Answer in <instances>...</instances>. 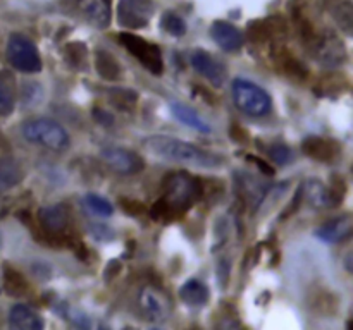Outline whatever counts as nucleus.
Listing matches in <instances>:
<instances>
[{"label":"nucleus","mask_w":353,"mask_h":330,"mask_svg":"<svg viewBox=\"0 0 353 330\" xmlns=\"http://www.w3.org/2000/svg\"><path fill=\"white\" fill-rule=\"evenodd\" d=\"M104 162L109 165L110 169L117 174H123V176H133L143 170L145 164H143V158L140 157L134 151L127 150V148L116 147V144H107L100 151Z\"/></svg>","instance_id":"10"},{"label":"nucleus","mask_w":353,"mask_h":330,"mask_svg":"<svg viewBox=\"0 0 353 330\" xmlns=\"http://www.w3.org/2000/svg\"><path fill=\"white\" fill-rule=\"evenodd\" d=\"M171 110H173V116L176 117L180 123H183L184 126L191 127V129L198 131V133H210L212 127L210 124L207 123L205 119H202L200 116H198V112L195 109H191V107L184 105V103L181 102H174L171 103Z\"/></svg>","instance_id":"20"},{"label":"nucleus","mask_w":353,"mask_h":330,"mask_svg":"<svg viewBox=\"0 0 353 330\" xmlns=\"http://www.w3.org/2000/svg\"><path fill=\"white\" fill-rule=\"evenodd\" d=\"M162 26L169 35L183 36L186 33V23L174 12H166L162 18Z\"/></svg>","instance_id":"30"},{"label":"nucleus","mask_w":353,"mask_h":330,"mask_svg":"<svg viewBox=\"0 0 353 330\" xmlns=\"http://www.w3.org/2000/svg\"><path fill=\"white\" fill-rule=\"evenodd\" d=\"M23 173L18 162L11 157L0 160V190H9L21 181Z\"/></svg>","instance_id":"25"},{"label":"nucleus","mask_w":353,"mask_h":330,"mask_svg":"<svg viewBox=\"0 0 353 330\" xmlns=\"http://www.w3.org/2000/svg\"><path fill=\"white\" fill-rule=\"evenodd\" d=\"M95 67L100 76L107 81H117L121 76V64L117 62L112 53L106 50H99L95 53Z\"/></svg>","instance_id":"24"},{"label":"nucleus","mask_w":353,"mask_h":330,"mask_svg":"<svg viewBox=\"0 0 353 330\" xmlns=\"http://www.w3.org/2000/svg\"><path fill=\"white\" fill-rule=\"evenodd\" d=\"M16 105L14 77L5 71H0V116L12 114Z\"/></svg>","instance_id":"22"},{"label":"nucleus","mask_w":353,"mask_h":330,"mask_svg":"<svg viewBox=\"0 0 353 330\" xmlns=\"http://www.w3.org/2000/svg\"><path fill=\"white\" fill-rule=\"evenodd\" d=\"M8 60L14 69L21 73H40L42 71V59L35 43L26 36L14 33L8 42Z\"/></svg>","instance_id":"5"},{"label":"nucleus","mask_w":353,"mask_h":330,"mask_svg":"<svg viewBox=\"0 0 353 330\" xmlns=\"http://www.w3.org/2000/svg\"><path fill=\"white\" fill-rule=\"evenodd\" d=\"M0 288H2V281H0Z\"/></svg>","instance_id":"36"},{"label":"nucleus","mask_w":353,"mask_h":330,"mask_svg":"<svg viewBox=\"0 0 353 330\" xmlns=\"http://www.w3.org/2000/svg\"><path fill=\"white\" fill-rule=\"evenodd\" d=\"M308 47L314 52L315 59L328 67H336L345 60V47L332 33H315L314 38L308 42Z\"/></svg>","instance_id":"11"},{"label":"nucleus","mask_w":353,"mask_h":330,"mask_svg":"<svg viewBox=\"0 0 353 330\" xmlns=\"http://www.w3.org/2000/svg\"><path fill=\"white\" fill-rule=\"evenodd\" d=\"M138 305L147 320L156 323L166 322L171 316V303L162 292L154 288H143L138 294Z\"/></svg>","instance_id":"12"},{"label":"nucleus","mask_w":353,"mask_h":330,"mask_svg":"<svg viewBox=\"0 0 353 330\" xmlns=\"http://www.w3.org/2000/svg\"><path fill=\"white\" fill-rule=\"evenodd\" d=\"M302 150L307 157L314 158L317 162H332L341 153V147L334 140L321 136H311L304 141Z\"/></svg>","instance_id":"17"},{"label":"nucleus","mask_w":353,"mask_h":330,"mask_svg":"<svg viewBox=\"0 0 353 330\" xmlns=\"http://www.w3.org/2000/svg\"><path fill=\"white\" fill-rule=\"evenodd\" d=\"M326 2H328V9L334 21L350 35L353 28L352 2L350 0H326Z\"/></svg>","instance_id":"23"},{"label":"nucleus","mask_w":353,"mask_h":330,"mask_svg":"<svg viewBox=\"0 0 353 330\" xmlns=\"http://www.w3.org/2000/svg\"><path fill=\"white\" fill-rule=\"evenodd\" d=\"M231 93H233V100L238 109L243 110L247 116L264 117L271 112V95L252 81L238 77L231 85Z\"/></svg>","instance_id":"4"},{"label":"nucleus","mask_w":353,"mask_h":330,"mask_svg":"<svg viewBox=\"0 0 353 330\" xmlns=\"http://www.w3.org/2000/svg\"><path fill=\"white\" fill-rule=\"evenodd\" d=\"M164 196L150 208V215L156 220H169L190 210L204 194L200 179L188 173H171L164 181Z\"/></svg>","instance_id":"1"},{"label":"nucleus","mask_w":353,"mask_h":330,"mask_svg":"<svg viewBox=\"0 0 353 330\" xmlns=\"http://www.w3.org/2000/svg\"><path fill=\"white\" fill-rule=\"evenodd\" d=\"M83 203L88 208L92 214L99 215V217H110L114 214V207L109 200L95 193H88L83 198Z\"/></svg>","instance_id":"26"},{"label":"nucleus","mask_w":353,"mask_h":330,"mask_svg":"<svg viewBox=\"0 0 353 330\" xmlns=\"http://www.w3.org/2000/svg\"><path fill=\"white\" fill-rule=\"evenodd\" d=\"M230 134H231V136H233V140H234V141H238V143H243V141H247V140H248L247 131H245L243 127L236 126V124H234V126L231 127Z\"/></svg>","instance_id":"34"},{"label":"nucleus","mask_w":353,"mask_h":330,"mask_svg":"<svg viewBox=\"0 0 353 330\" xmlns=\"http://www.w3.org/2000/svg\"><path fill=\"white\" fill-rule=\"evenodd\" d=\"M247 160L248 162H254V164L257 165L258 169H260L262 173L265 174V176H272V174H274V169H272L271 165H269L267 162L260 160V158H258V157H247Z\"/></svg>","instance_id":"33"},{"label":"nucleus","mask_w":353,"mask_h":330,"mask_svg":"<svg viewBox=\"0 0 353 330\" xmlns=\"http://www.w3.org/2000/svg\"><path fill=\"white\" fill-rule=\"evenodd\" d=\"M212 40L224 50V52H236L243 47V33L234 25L228 21H216L210 28Z\"/></svg>","instance_id":"16"},{"label":"nucleus","mask_w":353,"mask_h":330,"mask_svg":"<svg viewBox=\"0 0 353 330\" xmlns=\"http://www.w3.org/2000/svg\"><path fill=\"white\" fill-rule=\"evenodd\" d=\"M269 155H271L272 160L279 165H287L288 162H291L293 153H291V148L284 143H274L269 147Z\"/></svg>","instance_id":"31"},{"label":"nucleus","mask_w":353,"mask_h":330,"mask_svg":"<svg viewBox=\"0 0 353 330\" xmlns=\"http://www.w3.org/2000/svg\"><path fill=\"white\" fill-rule=\"evenodd\" d=\"M23 136L26 141L50 151H64L69 148V133L59 123L47 117H35L23 124Z\"/></svg>","instance_id":"3"},{"label":"nucleus","mask_w":353,"mask_h":330,"mask_svg":"<svg viewBox=\"0 0 353 330\" xmlns=\"http://www.w3.org/2000/svg\"><path fill=\"white\" fill-rule=\"evenodd\" d=\"M121 208H123L126 214L134 215V217H138V215H143L147 212L145 205L140 203V201H136V200H126V198H121Z\"/></svg>","instance_id":"32"},{"label":"nucleus","mask_w":353,"mask_h":330,"mask_svg":"<svg viewBox=\"0 0 353 330\" xmlns=\"http://www.w3.org/2000/svg\"><path fill=\"white\" fill-rule=\"evenodd\" d=\"M208 296H210L208 294V288L205 285V282L198 281V279H190L180 289L181 301L188 306H193V308L207 305Z\"/></svg>","instance_id":"21"},{"label":"nucleus","mask_w":353,"mask_h":330,"mask_svg":"<svg viewBox=\"0 0 353 330\" xmlns=\"http://www.w3.org/2000/svg\"><path fill=\"white\" fill-rule=\"evenodd\" d=\"M353 234V217L352 214H345L341 217L331 218L329 222L322 224L321 227L315 231L321 241L329 242V244H336V242H343L346 239L352 238Z\"/></svg>","instance_id":"14"},{"label":"nucleus","mask_w":353,"mask_h":330,"mask_svg":"<svg viewBox=\"0 0 353 330\" xmlns=\"http://www.w3.org/2000/svg\"><path fill=\"white\" fill-rule=\"evenodd\" d=\"M236 183L241 196H243L245 201L250 203L254 208H257L258 205L265 200V196H267L269 193L267 184L258 181L257 177L250 173H238Z\"/></svg>","instance_id":"18"},{"label":"nucleus","mask_w":353,"mask_h":330,"mask_svg":"<svg viewBox=\"0 0 353 330\" xmlns=\"http://www.w3.org/2000/svg\"><path fill=\"white\" fill-rule=\"evenodd\" d=\"M95 119L99 120L102 126H112L114 123V117L110 116V114H107L106 110H100V109H95Z\"/></svg>","instance_id":"35"},{"label":"nucleus","mask_w":353,"mask_h":330,"mask_svg":"<svg viewBox=\"0 0 353 330\" xmlns=\"http://www.w3.org/2000/svg\"><path fill=\"white\" fill-rule=\"evenodd\" d=\"M138 95L131 90H123V88H114L110 90V102L114 103L116 107L124 110H130L131 107H134L136 103Z\"/></svg>","instance_id":"29"},{"label":"nucleus","mask_w":353,"mask_h":330,"mask_svg":"<svg viewBox=\"0 0 353 330\" xmlns=\"http://www.w3.org/2000/svg\"><path fill=\"white\" fill-rule=\"evenodd\" d=\"M117 40H119L121 45L131 53V55L136 57L140 60V64L145 69H149L150 73L159 76L164 71L162 64V52H160L159 47L156 43H150L147 40H143L141 36L133 35V33H119L117 35Z\"/></svg>","instance_id":"6"},{"label":"nucleus","mask_w":353,"mask_h":330,"mask_svg":"<svg viewBox=\"0 0 353 330\" xmlns=\"http://www.w3.org/2000/svg\"><path fill=\"white\" fill-rule=\"evenodd\" d=\"M80 16L97 29H106L110 25L109 0H78L76 2Z\"/></svg>","instance_id":"15"},{"label":"nucleus","mask_w":353,"mask_h":330,"mask_svg":"<svg viewBox=\"0 0 353 330\" xmlns=\"http://www.w3.org/2000/svg\"><path fill=\"white\" fill-rule=\"evenodd\" d=\"M345 184L343 181L334 183L332 186H326L322 181L319 179H308L302 184L300 193L305 198L311 207L314 208H332L338 203H341L343 196H345Z\"/></svg>","instance_id":"7"},{"label":"nucleus","mask_w":353,"mask_h":330,"mask_svg":"<svg viewBox=\"0 0 353 330\" xmlns=\"http://www.w3.org/2000/svg\"><path fill=\"white\" fill-rule=\"evenodd\" d=\"M38 218L43 231L47 232V236H52L53 244H56V238H60L66 244H75L66 234L71 222V214L67 205L56 203L49 205V207H43L42 210L38 212Z\"/></svg>","instance_id":"9"},{"label":"nucleus","mask_w":353,"mask_h":330,"mask_svg":"<svg viewBox=\"0 0 353 330\" xmlns=\"http://www.w3.org/2000/svg\"><path fill=\"white\" fill-rule=\"evenodd\" d=\"M154 11V0H119L117 23L126 29L145 28L152 19Z\"/></svg>","instance_id":"8"},{"label":"nucleus","mask_w":353,"mask_h":330,"mask_svg":"<svg viewBox=\"0 0 353 330\" xmlns=\"http://www.w3.org/2000/svg\"><path fill=\"white\" fill-rule=\"evenodd\" d=\"M279 64H281L282 71H284L287 74H290V76L298 77V79L307 77V67H305L300 60L291 57V53H287V52L281 53V57H279Z\"/></svg>","instance_id":"28"},{"label":"nucleus","mask_w":353,"mask_h":330,"mask_svg":"<svg viewBox=\"0 0 353 330\" xmlns=\"http://www.w3.org/2000/svg\"><path fill=\"white\" fill-rule=\"evenodd\" d=\"M9 327L14 330H42L43 320L26 305H14L9 312Z\"/></svg>","instance_id":"19"},{"label":"nucleus","mask_w":353,"mask_h":330,"mask_svg":"<svg viewBox=\"0 0 353 330\" xmlns=\"http://www.w3.org/2000/svg\"><path fill=\"white\" fill-rule=\"evenodd\" d=\"M190 60L193 69L197 71L198 74H202L205 79L210 81L214 86L221 88V86L226 83L228 79L226 66H224L219 59L212 57L208 52H205V50H195Z\"/></svg>","instance_id":"13"},{"label":"nucleus","mask_w":353,"mask_h":330,"mask_svg":"<svg viewBox=\"0 0 353 330\" xmlns=\"http://www.w3.org/2000/svg\"><path fill=\"white\" fill-rule=\"evenodd\" d=\"M143 147L156 157L178 162V164L202 167V169H217L224 164L223 157L219 155L171 136H149L143 141Z\"/></svg>","instance_id":"2"},{"label":"nucleus","mask_w":353,"mask_h":330,"mask_svg":"<svg viewBox=\"0 0 353 330\" xmlns=\"http://www.w3.org/2000/svg\"><path fill=\"white\" fill-rule=\"evenodd\" d=\"M4 285L5 289H8V292L11 296H23L26 292V289H28V284H26V281L23 279V275L19 274V272H16L14 268L11 267H5V272H4Z\"/></svg>","instance_id":"27"}]
</instances>
